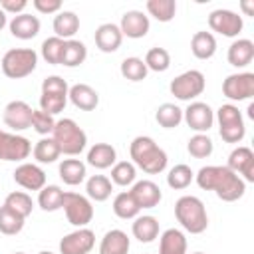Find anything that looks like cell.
Returning <instances> with one entry per match:
<instances>
[{
    "mask_svg": "<svg viewBox=\"0 0 254 254\" xmlns=\"http://www.w3.org/2000/svg\"><path fill=\"white\" fill-rule=\"evenodd\" d=\"M194 179L202 190H214L216 196L224 202H234L242 198L246 190V183L236 173H232L228 167H222V165L202 167L194 175Z\"/></svg>",
    "mask_w": 254,
    "mask_h": 254,
    "instance_id": "6da1fadb",
    "label": "cell"
},
{
    "mask_svg": "<svg viewBox=\"0 0 254 254\" xmlns=\"http://www.w3.org/2000/svg\"><path fill=\"white\" fill-rule=\"evenodd\" d=\"M129 153H131V159L133 163L143 169L145 173L149 175H159L165 171L167 167V153L147 135H139L131 141L129 145Z\"/></svg>",
    "mask_w": 254,
    "mask_h": 254,
    "instance_id": "7a4b0ae2",
    "label": "cell"
},
{
    "mask_svg": "<svg viewBox=\"0 0 254 254\" xmlns=\"http://www.w3.org/2000/svg\"><path fill=\"white\" fill-rule=\"evenodd\" d=\"M175 216L181 226L190 234H200L208 226V216L202 200L192 194H185L175 202Z\"/></svg>",
    "mask_w": 254,
    "mask_h": 254,
    "instance_id": "3957f363",
    "label": "cell"
},
{
    "mask_svg": "<svg viewBox=\"0 0 254 254\" xmlns=\"http://www.w3.org/2000/svg\"><path fill=\"white\" fill-rule=\"evenodd\" d=\"M52 139L58 143L60 153L69 155V157L79 155L85 149V143H87L85 131L73 119H67V117L56 121L54 131H52Z\"/></svg>",
    "mask_w": 254,
    "mask_h": 254,
    "instance_id": "277c9868",
    "label": "cell"
},
{
    "mask_svg": "<svg viewBox=\"0 0 254 254\" xmlns=\"http://www.w3.org/2000/svg\"><path fill=\"white\" fill-rule=\"evenodd\" d=\"M38 65V54L30 48L8 50L2 58V71L10 79H20L30 75Z\"/></svg>",
    "mask_w": 254,
    "mask_h": 254,
    "instance_id": "5b68a950",
    "label": "cell"
},
{
    "mask_svg": "<svg viewBox=\"0 0 254 254\" xmlns=\"http://www.w3.org/2000/svg\"><path fill=\"white\" fill-rule=\"evenodd\" d=\"M216 119H218V131L222 141L226 143H240L246 135V127H244V119L242 113L238 111L236 105L226 103L220 105L216 111Z\"/></svg>",
    "mask_w": 254,
    "mask_h": 254,
    "instance_id": "8992f818",
    "label": "cell"
},
{
    "mask_svg": "<svg viewBox=\"0 0 254 254\" xmlns=\"http://www.w3.org/2000/svg\"><path fill=\"white\" fill-rule=\"evenodd\" d=\"M204 85H206V79H204L202 71H198V69H189V71L177 75V77L171 81L169 89H171V93H173L177 99H181V101H190V99L198 97V95L204 91Z\"/></svg>",
    "mask_w": 254,
    "mask_h": 254,
    "instance_id": "52a82bcc",
    "label": "cell"
},
{
    "mask_svg": "<svg viewBox=\"0 0 254 254\" xmlns=\"http://www.w3.org/2000/svg\"><path fill=\"white\" fill-rule=\"evenodd\" d=\"M62 208L65 210L67 222L77 228H83L93 218V206H91L89 198L83 194H77V192H64Z\"/></svg>",
    "mask_w": 254,
    "mask_h": 254,
    "instance_id": "ba28073f",
    "label": "cell"
},
{
    "mask_svg": "<svg viewBox=\"0 0 254 254\" xmlns=\"http://www.w3.org/2000/svg\"><path fill=\"white\" fill-rule=\"evenodd\" d=\"M32 153V145L26 137L0 131V161H24Z\"/></svg>",
    "mask_w": 254,
    "mask_h": 254,
    "instance_id": "9c48e42d",
    "label": "cell"
},
{
    "mask_svg": "<svg viewBox=\"0 0 254 254\" xmlns=\"http://www.w3.org/2000/svg\"><path fill=\"white\" fill-rule=\"evenodd\" d=\"M222 93L232 101H244L254 95V73H232L222 83Z\"/></svg>",
    "mask_w": 254,
    "mask_h": 254,
    "instance_id": "30bf717a",
    "label": "cell"
},
{
    "mask_svg": "<svg viewBox=\"0 0 254 254\" xmlns=\"http://www.w3.org/2000/svg\"><path fill=\"white\" fill-rule=\"evenodd\" d=\"M208 26H210L214 32L226 36V38H234V36H238V34L242 32L244 22H242V16H238L236 12L218 8V10H212V12H210V16H208Z\"/></svg>",
    "mask_w": 254,
    "mask_h": 254,
    "instance_id": "8fae6325",
    "label": "cell"
},
{
    "mask_svg": "<svg viewBox=\"0 0 254 254\" xmlns=\"http://www.w3.org/2000/svg\"><path fill=\"white\" fill-rule=\"evenodd\" d=\"M95 244V234L89 228H77L60 240V254H89Z\"/></svg>",
    "mask_w": 254,
    "mask_h": 254,
    "instance_id": "7c38bea8",
    "label": "cell"
},
{
    "mask_svg": "<svg viewBox=\"0 0 254 254\" xmlns=\"http://www.w3.org/2000/svg\"><path fill=\"white\" fill-rule=\"evenodd\" d=\"M183 119L187 121V125L190 129H194L196 133H204L212 127L214 123V111L210 109L208 103L202 101H192L189 103V107L183 111Z\"/></svg>",
    "mask_w": 254,
    "mask_h": 254,
    "instance_id": "4fadbf2b",
    "label": "cell"
},
{
    "mask_svg": "<svg viewBox=\"0 0 254 254\" xmlns=\"http://www.w3.org/2000/svg\"><path fill=\"white\" fill-rule=\"evenodd\" d=\"M226 167L236 173L244 183H254V153L250 147H236L228 155Z\"/></svg>",
    "mask_w": 254,
    "mask_h": 254,
    "instance_id": "5bb4252c",
    "label": "cell"
},
{
    "mask_svg": "<svg viewBox=\"0 0 254 254\" xmlns=\"http://www.w3.org/2000/svg\"><path fill=\"white\" fill-rule=\"evenodd\" d=\"M32 113L34 109L26 103V101H10L4 107V123L8 127H12L14 131H24L28 127H32Z\"/></svg>",
    "mask_w": 254,
    "mask_h": 254,
    "instance_id": "9a60e30c",
    "label": "cell"
},
{
    "mask_svg": "<svg viewBox=\"0 0 254 254\" xmlns=\"http://www.w3.org/2000/svg\"><path fill=\"white\" fill-rule=\"evenodd\" d=\"M14 181L26 190H42L46 187V173L34 163H22L14 171Z\"/></svg>",
    "mask_w": 254,
    "mask_h": 254,
    "instance_id": "2e32d148",
    "label": "cell"
},
{
    "mask_svg": "<svg viewBox=\"0 0 254 254\" xmlns=\"http://www.w3.org/2000/svg\"><path fill=\"white\" fill-rule=\"evenodd\" d=\"M149 16H145L143 12L139 10H127L123 16H121V24H119V30L123 36L127 38H143L147 36L149 32Z\"/></svg>",
    "mask_w": 254,
    "mask_h": 254,
    "instance_id": "e0dca14e",
    "label": "cell"
},
{
    "mask_svg": "<svg viewBox=\"0 0 254 254\" xmlns=\"http://www.w3.org/2000/svg\"><path fill=\"white\" fill-rule=\"evenodd\" d=\"M129 192L135 198L139 208H153L163 198V192H161L159 185H155L153 181H137Z\"/></svg>",
    "mask_w": 254,
    "mask_h": 254,
    "instance_id": "ac0fdd59",
    "label": "cell"
},
{
    "mask_svg": "<svg viewBox=\"0 0 254 254\" xmlns=\"http://www.w3.org/2000/svg\"><path fill=\"white\" fill-rule=\"evenodd\" d=\"M121 42H123V34L117 24H101L95 30V46L105 54L119 50Z\"/></svg>",
    "mask_w": 254,
    "mask_h": 254,
    "instance_id": "d6986e66",
    "label": "cell"
},
{
    "mask_svg": "<svg viewBox=\"0 0 254 254\" xmlns=\"http://www.w3.org/2000/svg\"><path fill=\"white\" fill-rule=\"evenodd\" d=\"M67 97H69V101L77 109H83V111H91L99 103L97 91L91 85H87V83H75V85H71L69 91H67Z\"/></svg>",
    "mask_w": 254,
    "mask_h": 254,
    "instance_id": "ffe728a7",
    "label": "cell"
},
{
    "mask_svg": "<svg viewBox=\"0 0 254 254\" xmlns=\"http://www.w3.org/2000/svg\"><path fill=\"white\" fill-rule=\"evenodd\" d=\"M10 32L14 38L20 40H32L40 32V20L32 14H18L10 22Z\"/></svg>",
    "mask_w": 254,
    "mask_h": 254,
    "instance_id": "44dd1931",
    "label": "cell"
},
{
    "mask_svg": "<svg viewBox=\"0 0 254 254\" xmlns=\"http://www.w3.org/2000/svg\"><path fill=\"white\" fill-rule=\"evenodd\" d=\"M226 58H228V64L230 65H234V67H246L254 60V44H252V40L242 38V40L232 42L230 48H228Z\"/></svg>",
    "mask_w": 254,
    "mask_h": 254,
    "instance_id": "7402d4cb",
    "label": "cell"
},
{
    "mask_svg": "<svg viewBox=\"0 0 254 254\" xmlns=\"http://www.w3.org/2000/svg\"><path fill=\"white\" fill-rule=\"evenodd\" d=\"M129 238L123 230L113 228L109 232H105V236L101 238L99 244V254H127L129 252Z\"/></svg>",
    "mask_w": 254,
    "mask_h": 254,
    "instance_id": "603a6c76",
    "label": "cell"
},
{
    "mask_svg": "<svg viewBox=\"0 0 254 254\" xmlns=\"http://www.w3.org/2000/svg\"><path fill=\"white\" fill-rule=\"evenodd\" d=\"M133 236L139 240V242H153L157 236H159V220L151 214H143V216H135V222H133Z\"/></svg>",
    "mask_w": 254,
    "mask_h": 254,
    "instance_id": "cb8c5ba5",
    "label": "cell"
},
{
    "mask_svg": "<svg viewBox=\"0 0 254 254\" xmlns=\"http://www.w3.org/2000/svg\"><path fill=\"white\" fill-rule=\"evenodd\" d=\"M159 254H187V238L177 228H167L159 240Z\"/></svg>",
    "mask_w": 254,
    "mask_h": 254,
    "instance_id": "d4e9b609",
    "label": "cell"
},
{
    "mask_svg": "<svg viewBox=\"0 0 254 254\" xmlns=\"http://www.w3.org/2000/svg\"><path fill=\"white\" fill-rule=\"evenodd\" d=\"M77 30H79V18L75 12H69V10L58 12V16L54 18V32L58 38L71 40Z\"/></svg>",
    "mask_w": 254,
    "mask_h": 254,
    "instance_id": "484cf974",
    "label": "cell"
},
{
    "mask_svg": "<svg viewBox=\"0 0 254 254\" xmlns=\"http://www.w3.org/2000/svg\"><path fill=\"white\" fill-rule=\"evenodd\" d=\"M117 153L109 143H95L87 153V163L95 169H109L115 165Z\"/></svg>",
    "mask_w": 254,
    "mask_h": 254,
    "instance_id": "4316f807",
    "label": "cell"
},
{
    "mask_svg": "<svg viewBox=\"0 0 254 254\" xmlns=\"http://www.w3.org/2000/svg\"><path fill=\"white\" fill-rule=\"evenodd\" d=\"M60 179L69 185V187H75L79 183H83L85 179V163H81L79 159H64L60 163Z\"/></svg>",
    "mask_w": 254,
    "mask_h": 254,
    "instance_id": "83f0119b",
    "label": "cell"
},
{
    "mask_svg": "<svg viewBox=\"0 0 254 254\" xmlns=\"http://www.w3.org/2000/svg\"><path fill=\"white\" fill-rule=\"evenodd\" d=\"M190 50H192L194 58L208 60L216 52V38L210 32H196L190 40Z\"/></svg>",
    "mask_w": 254,
    "mask_h": 254,
    "instance_id": "f1b7e54d",
    "label": "cell"
},
{
    "mask_svg": "<svg viewBox=\"0 0 254 254\" xmlns=\"http://www.w3.org/2000/svg\"><path fill=\"white\" fill-rule=\"evenodd\" d=\"M85 190H87V196L95 202H101V200H107L111 196V190H113V183L105 177V175H93L87 179V185H85Z\"/></svg>",
    "mask_w": 254,
    "mask_h": 254,
    "instance_id": "f546056e",
    "label": "cell"
},
{
    "mask_svg": "<svg viewBox=\"0 0 254 254\" xmlns=\"http://www.w3.org/2000/svg\"><path fill=\"white\" fill-rule=\"evenodd\" d=\"M85 58H87V48H85L83 42H79V40H65L64 56H62V64L60 65L75 67V65L83 64Z\"/></svg>",
    "mask_w": 254,
    "mask_h": 254,
    "instance_id": "4dcf8cb0",
    "label": "cell"
},
{
    "mask_svg": "<svg viewBox=\"0 0 254 254\" xmlns=\"http://www.w3.org/2000/svg\"><path fill=\"white\" fill-rule=\"evenodd\" d=\"M24 216H20L18 212H14L12 208H8L6 204L0 206V232L6 236H14L24 228Z\"/></svg>",
    "mask_w": 254,
    "mask_h": 254,
    "instance_id": "1f68e13d",
    "label": "cell"
},
{
    "mask_svg": "<svg viewBox=\"0 0 254 254\" xmlns=\"http://www.w3.org/2000/svg\"><path fill=\"white\" fill-rule=\"evenodd\" d=\"M62 202H64V190L58 185H48L38 194V204L46 212H54V210L62 208Z\"/></svg>",
    "mask_w": 254,
    "mask_h": 254,
    "instance_id": "d6a6232c",
    "label": "cell"
},
{
    "mask_svg": "<svg viewBox=\"0 0 254 254\" xmlns=\"http://www.w3.org/2000/svg\"><path fill=\"white\" fill-rule=\"evenodd\" d=\"M60 155V147L52 137H42L34 147V159L38 163H56Z\"/></svg>",
    "mask_w": 254,
    "mask_h": 254,
    "instance_id": "836d02e7",
    "label": "cell"
},
{
    "mask_svg": "<svg viewBox=\"0 0 254 254\" xmlns=\"http://www.w3.org/2000/svg\"><path fill=\"white\" fill-rule=\"evenodd\" d=\"M155 119L161 127L173 129L183 121V109L177 107L175 103H163V105H159V109L155 113Z\"/></svg>",
    "mask_w": 254,
    "mask_h": 254,
    "instance_id": "e575fe53",
    "label": "cell"
},
{
    "mask_svg": "<svg viewBox=\"0 0 254 254\" xmlns=\"http://www.w3.org/2000/svg\"><path fill=\"white\" fill-rule=\"evenodd\" d=\"M139 206H137V202H135V198L131 196V192L127 190V192H119L115 198H113V212L119 216V218H123V220H127V218H135L137 214H139Z\"/></svg>",
    "mask_w": 254,
    "mask_h": 254,
    "instance_id": "d590c367",
    "label": "cell"
},
{
    "mask_svg": "<svg viewBox=\"0 0 254 254\" xmlns=\"http://www.w3.org/2000/svg\"><path fill=\"white\" fill-rule=\"evenodd\" d=\"M192 179H194V173L190 171V167L189 165H175L171 171H169V175H167V185L171 187V189H175V190H181V189H187L190 183H192Z\"/></svg>",
    "mask_w": 254,
    "mask_h": 254,
    "instance_id": "8d00e7d4",
    "label": "cell"
},
{
    "mask_svg": "<svg viewBox=\"0 0 254 254\" xmlns=\"http://www.w3.org/2000/svg\"><path fill=\"white\" fill-rule=\"evenodd\" d=\"M4 204L8 208H12L14 212H18L20 216H30L32 214V208H34V202H32V196L28 192H22V190H14L6 196Z\"/></svg>",
    "mask_w": 254,
    "mask_h": 254,
    "instance_id": "74e56055",
    "label": "cell"
},
{
    "mask_svg": "<svg viewBox=\"0 0 254 254\" xmlns=\"http://www.w3.org/2000/svg\"><path fill=\"white\" fill-rule=\"evenodd\" d=\"M147 10L159 22H171L177 12V2L175 0H149Z\"/></svg>",
    "mask_w": 254,
    "mask_h": 254,
    "instance_id": "f35d334b",
    "label": "cell"
},
{
    "mask_svg": "<svg viewBox=\"0 0 254 254\" xmlns=\"http://www.w3.org/2000/svg\"><path fill=\"white\" fill-rule=\"evenodd\" d=\"M212 149H214L212 139H210L208 135H204V133H196V135L190 137L189 143H187V151H189L190 157H194V159H206V157H210Z\"/></svg>",
    "mask_w": 254,
    "mask_h": 254,
    "instance_id": "ab89813d",
    "label": "cell"
},
{
    "mask_svg": "<svg viewBox=\"0 0 254 254\" xmlns=\"http://www.w3.org/2000/svg\"><path fill=\"white\" fill-rule=\"evenodd\" d=\"M147 65L141 58H125L121 62V75L129 81H141L147 77Z\"/></svg>",
    "mask_w": 254,
    "mask_h": 254,
    "instance_id": "60d3db41",
    "label": "cell"
},
{
    "mask_svg": "<svg viewBox=\"0 0 254 254\" xmlns=\"http://www.w3.org/2000/svg\"><path fill=\"white\" fill-rule=\"evenodd\" d=\"M64 46H65V40L58 38V36H52L48 40H44L42 44V58L48 62V64H62V56H64Z\"/></svg>",
    "mask_w": 254,
    "mask_h": 254,
    "instance_id": "b9f144b4",
    "label": "cell"
},
{
    "mask_svg": "<svg viewBox=\"0 0 254 254\" xmlns=\"http://www.w3.org/2000/svg\"><path fill=\"white\" fill-rule=\"evenodd\" d=\"M137 177V171H135V165L129 163V161H119L113 165L111 169V183L119 185V187H127L135 181Z\"/></svg>",
    "mask_w": 254,
    "mask_h": 254,
    "instance_id": "7bdbcfd3",
    "label": "cell"
},
{
    "mask_svg": "<svg viewBox=\"0 0 254 254\" xmlns=\"http://www.w3.org/2000/svg\"><path fill=\"white\" fill-rule=\"evenodd\" d=\"M145 65L147 69H153V71H167L169 65H171V56L165 48H151L145 56Z\"/></svg>",
    "mask_w": 254,
    "mask_h": 254,
    "instance_id": "ee69618b",
    "label": "cell"
},
{
    "mask_svg": "<svg viewBox=\"0 0 254 254\" xmlns=\"http://www.w3.org/2000/svg\"><path fill=\"white\" fill-rule=\"evenodd\" d=\"M67 103V95H60V93H42L40 95V109L46 111L48 115H58L60 111H64Z\"/></svg>",
    "mask_w": 254,
    "mask_h": 254,
    "instance_id": "f6af8a7d",
    "label": "cell"
},
{
    "mask_svg": "<svg viewBox=\"0 0 254 254\" xmlns=\"http://www.w3.org/2000/svg\"><path fill=\"white\" fill-rule=\"evenodd\" d=\"M54 125H56L54 115H48V113L42 111V109H34V113H32V127H34L36 133H40V135H50V133L54 131Z\"/></svg>",
    "mask_w": 254,
    "mask_h": 254,
    "instance_id": "bcb514c9",
    "label": "cell"
},
{
    "mask_svg": "<svg viewBox=\"0 0 254 254\" xmlns=\"http://www.w3.org/2000/svg\"><path fill=\"white\" fill-rule=\"evenodd\" d=\"M69 87L65 83L64 77L60 75H50L42 81V93H60V95H67Z\"/></svg>",
    "mask_w": 254,
    "mask_h": 254,
    "instance_id": "7dc6e473",
    "label": "cell"
},
{
    "mask_svg": "<svg viewBox=\"0 0 254 254\" xmlns=\"http://www.w3.org/2000/svg\"><path fill=\"white\" fill-rule=\"evenodd\" d=\"M34 8L42 14H54V12H60L62 2L60 0H34Z\"/></svg>",
    "mask_w": 254,
    "mask_h": 254,
    "instance_id": "c3c4849f",
    "label": "cell"
},
{
    "mask_svg": "<svg viewBox=\"0 0 254 254\" xmlns=\"http://www.w3.org/2000/svg\"><path fill=\"white\" fill-rule=\"evenodd\" d=\"M28 6V2L26 0H2L0 2V8L4 10V12H10V14H24V8Z\"/></svg>",
    "mask_w": 254,
    "mask_h": 254,
    "instance_id": "681fc988",
    "label": "cell"
},
{
    "mask_svg": "<svg viewBox=\"0 0 254 254\" xmlns=\"http://www.w3.org/2000/svg\"><path fill=\"white\" fill-rule=\"evenodd\" d=\"M242 10H244L248 16H252V14H254V4H252V2H242Z\"/></svg>",
    "mask_w": 254,
    "mask_h": 254,
    "instance_id": "f907efd6",
    "label": "cell"
},
{
    "mask_svg": "<svg viewBox=\"0 0 254 254\" xmlns=\"http://www.w3.org/2000/svg\"><path fill=\"white\" fill-rule=\"evenodd\" d=\"M4 26H6V12L0 8V30H2Z\"/></svg>",
    "mask_w": 254,
    "mask_h": 254,
    "instance_id": "816d5d0a",
    "label": "cell"
},
{
    "mask_svg": "<svg viewBox=\"0 0 254 254\" xmlns=\"http://www.w3.org/2000/svg\"><path fill=\"white\" fill-rule=\"evenodd\" d=\"M38 254H54V252H48V250H42V252H38Z\"/></svg>",
    "mask_w": 254,
    "mask_h": 254,
    "instance_id": "f5cc1de1",
    "label": "cell"
},
{
    "mask_svg": "<svg viewBox=\"0 0 254 254\" xmlns=\"http://www.w3.org/2000/svg\"><path fill=\"white\" fill-rule=\"evenodd\" d=\"M14 254H26V252H14Z\"/></svg>",
    "mask_w": 254,
    "mask_h": 254,
    "instance_id": "db71d44e",
    "label": "cell"
},
{
    "mask_svg": "<svg viewBox=\"0 0 254 254\" xmlns=\"http://www.w3.org/2000/svg\"><path fill=\"white\" fill-rule=\"evenodd\" d=\"M194 254H204V252H194Z\"/></svg>",
    "mask_w": 254,
    "mask_h": 254,
    "instance_id": "11a10c76",
    "label": "cell"
}]
</instances>
